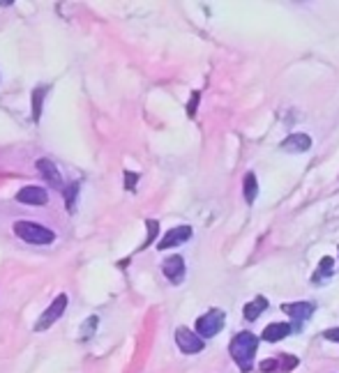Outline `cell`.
Masks as SVG:
<instances>
[{
	"mask_svg": "<svg viewBox=\"0 0 339 373\" xmlns=\"http://www.w3.org/2000/svg\"><path fill=\"white\" fill-rule=\"evenodd\" d=\"M256 348H259V339L251 335V332H238V335L231 339L229 352H231V357H234V362L238 364V369L249 373L251 369H254Z\"/></svg>",
	"mask_w": 339,
	"mask_h": 373,
	"instance_id": "1",
	"label": "cell"
},
{
	"mask_svg": "<svg viewBox=\"0 0 339 373\" xmlns=\"http://www.w3.org/2000/svg\"><path fill=\"white\" fill-rule=\"evenodd\" d=\"M14 233L28 244H51L56 240V233L51 228H46V226L35 224V221H16Z\"/></svg>",
	"mask_w": 339,
	"mask_h": 373,
	"instance_id": "2",
	"label": "cell"
},
{
	"mask_svg": "<svg viewBox=\"0 0 339 373\" xmlns=\"http://www.w3.org/2000/svg\"><path fill=\"white\" fill-rule=\"evenodd\" d=\"M224 311L219 309H210L208 313H203V316L197 320V335L201 339H212L215 335H219L221 327H224Z\"/></svg>",
	"mask_w": 339,
	"mask_h": 373,
	"instance_id": "3",
	"label": "cell"
},
{
	"mask_svg": "<svg viewBox=\"0 0 339 373\" xmlns=\"http://www.w3.org/2000/svg\"><path fill=\"white\" fill-rule=\"evenodd\" d=\"M282 311L296 322L293 330H303V322L312 318V313L316 311V304L314 302H291V304H282Z\"/></svg>",
	"mask_w": 339,
	"mask_h": 373,
	"instance_id": "4",
	"label": "cell"
},
{
	"mask_svg": "<svg viewBox=\"0 0 339 373\" xmlns=\"http://www.w3.org/2000/svg\"><path fill=\"white\" fill-rule=\"evenodd\" d=\"M65 307H67V295L65 293H61L53 302H51V307H48L42 316H40V320H37V325H35V330L37 332H44V330H48L53 325V322L58 320L65 313Z\"/></svg>",
	"mask_w": 339,
	"mask_h": 373,
	"instance_id": "5",
	"label": "cell"
},
{
	"mask_svg": "<svg viewBox=\"0 0 339 373\" xmlns=\"http://www.w3.org/2000/svg\"><path fill=\"white\" fill-rule=\"evenodd\" d=\"M176 343H178V348L182 352H187V355H194V352H201L203 350V339L197 335V332H192L187 327H178L176 330Z\"/></svg>",
	"mask_w": 339,
	"mask_h": 373,
	"instance_id": "6",
	"label": "cell"
},
{
	"mask_svg": "<svg viewBox=\"0 0 339 373\" xmlns=\"http://www.w3.org/2000/svg\"><path fill=\"white\" fill-rule=\"evenodd\" d=\"M192 238V228L189 226H178V228H171L164 238L160 240V244H157V249L162 251V249H171V247H178V244H182V242H187Z\"/></svg>",
	"mask_w": 339,
	"mask_h": 373,
	"instance_id": "7",
	"label": "cell"
},
{
	"mask_svg": "<svg viewBox=\"0 0 339 373\" xmlns=\"http://www.w3.org/2000/svg\"><path fill=\"white\" fill-rule=\"evenodd\" d=\"M162 270H164V277H167L171 283H180L182 279H185V261H182V256L167 258L162 265Z\"/></svg>",
	"mask_w": 339,
	"mask_h": 373,
	"instance_id": "8",
	"label": "cell"
},
{
	"mask_svg": "<svg viewBox=\"0 0 339 373\" xmlns=\"http://www.w3.org/2000/svg\"><path fill=\"white\" fill-rule=\"evenodd\" d=\"M16 201L26 205H44L48 201V191L42 189V186H24V189L16 194Z\"/></svg>",
	"mask_w": 339,
	"mask_h": 373,
	"instance_id": "9",
	"label": "cell"
},
{
	"mask_svg": "<svg viewBox=\"0 0 339 373\" xmlns=\"http://www.w3.org/2000/svg\"><path fill=\"white\" fill-rule=\"evenodd\" d=\"M279 148H282L284 152H307L309 148H312V139H309L307 134H291L282 141Z\"/></svg>",
	"mask_w": 339,
	"mask_h": 373,
	"instance_id": "10",
	"label": "cell"
},
{
	"mask_svg": "<svg viewBox=\"0 0 339 373\" xmlns=\"http://www.w3.org/2000/svg\"><path fill=\"white\" fill-rule=\"evenodd\" d=\"M37 171L44 175V180L51 184L53 189H63V178H61V173H58L56 164L51 159H40V162H37Z\"/></svg>",
	"mask_w": 339,
	"mask_h": 373,
	"instance_id": "11",
	"label": "cell"
},
{
	"mask_svg": "<svg viewBox=\"0 0 339 373\" xmlns=\"http://www.w3.org/2000/svg\"><path fill=\"white\" fill-rule=\"evenodd\" d=\"M291 332H293V327H291L288 322H270L264 330V335H261V339L268 343H275V341H282L284 337H288Z\"/></svg>",
	"mask_w": 339,
	"mask_h": 373,
	"instance_id": "12",
	"label": "cell"
},
{
	"mask_svg": "<svg viewBox=\"0 0 339 373\" xmlns=\"http://www.w3.org/2000/svg\"><path fill=\"white\" fill-rule=\"evenodd\" d=\"M266 309H268V300L264 295H259V298L251 300L249 304H245V309H242V316H245V320H256Z\"/></svg>",
	"mask_w": 339,
	"mask_h": 373,
	"instance_id": "13",
	"label": "cell"
},
{
	"mask_svg": "<svg viewBox=\"0 0 339 373\" xmlns=\"http://www.w3.org/2000/svg\"><path fill=\"white\" fill-rule=\"evenodd\" d=\"M333 270H335V261L330 256L321 258V263H318V270L314 272V277H312V283H316V286H318V283H323L333 274Z\"/></svg>",
	"mask_w": 339,
	"mask_h": 373,
	"instance_id": "14",
	"label": "cell"
},
{
	"mask_svg": "<svg viewBox=\"0 0 339 373\" xmlns=\"http://www.w3.org/2000/svg\"><path fill=\"white\" fill-rule=\"evenodd\" d=\"M242 194H245V201H247V203H254V201H256L259 182H256V175H254V173H247V175H245V184H242Z\"/></svg>",
	"mask_w": 339,
	"mask_h": 373,
	"instance_id": "15",
	"label": "cell"
},
{
	"mask_svg": "<svg viewBox=\"0 0 339 373\" xmlns=\"http://www.w3.org/2000/svg\"><path fill=\"white\" fill-rule=\"evenodd\" d=\"M48 93V85H40L33 90V120L37 122L40 120V113H42V97Z\"/></svg>",
	"mask_w": 339,
	"mask_h": 373,
	"instance_id": "16",
	"label": "cell"
},
{
	"mask_svg": "<svg viewBox=\"0 0 339 373\" xmlns=\"http://www.w3.org/2000/svg\"><path fill=\"white\" fill-rule=\"evenodd\" d=\"M76 194H79V182H72L65 189V205L67 212H76Z\"/></svg>",
	"mask_w": 339,
	"mask_h": 373,
	"instance_id": "17",
	"label": "cell"
},
{
	"mask_svg": "<svg viewBox=\"0 0 339 373\" xmlns=\"http://www.w3.org/2000/svg\"><path fill=\"white\" fill-rule=\"evenodd\" d=\"M97 322H100V318H97V316H90L88 320L83 322V325H81V332H79V339H81V341L93 339L95 330H97Z\"/></svg>",
	"mask_w": 339,
	"mask_h": 373,
	"instance_id": "18",
	"label": "cell"
},
{
	"mask_svg": "<svg viewBox=\"0 0 339 373\" xmlns=\"http://www.w3.org/2000/svg\"><path fill=\"white\" fill-rule=\"evenodd\" d=\"M298 367V357L293 355H282L277 359V371H291Z\"/></svg>",
	"mask_w": 339,
	"mask_h": 373,
	"instance_id": "19",
	"label": "cell"
},
{
	"mask_svg": "<svg viewBox=\"0 0 339 373\" xmlns=\"http://www.w3.org/2000/svg\"><path fill=\"white\" fill-rule=\"evenodd\" d=\"M145 224H148V240H145L143 244H141V249H145V247H148V244L155 240V238H157V221H152V219H148V221H145Z\"/></svg>",
	"mask_w": 339,
	"mask_h": 373,
	"instance_id": "20",
	"label": "cell"
},
{
	"mask_svg": "<svg viewBox=\"0 0 339 373\" xmlns=\"http://www.w3.org/2000/svg\"><path fill=\"white\" fill-rule=\"evenodd\" d=\"M137 180H139V175H137V173H132V171L125 173V189L132 191V189H134V184H137Z\"/></svg>",
	"mask_w": 339,
	"mask_h": 373,
	"instance_id": "21",
	"label": "cell"
},
{
	"mask_svg": "<svg viewBox=\"0 0 339 373\" xmlns=\"http://www.w3.org/2000/svg\"><path fill=\"white\" fill-rule=\"evenodd\" d=\"M323 339H328V341H335V343H339V327H333V330H325V332H323Z\"/></svg>",
	"mask_w": 339,
	"mask_h": 373,
	"instance_id": "22",
	"label": "cell"
},
{
	"mask_svg": "<svg viewBox=\"0 0 339 373\" xmlns=\"http://www.w3.org/2000/svg\"><path fill=\"white\" fill-rule=\"evenodd\" d=\"M197 104H199V93H192V102H189V106H187L189 117H194V113H197Z\"/></svg>",
	"mask_w": 339,
	"mask_h": 373,
	"instance_id": "23",
	"label": "cell"
}]
</instances>
